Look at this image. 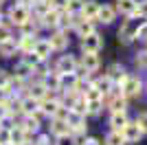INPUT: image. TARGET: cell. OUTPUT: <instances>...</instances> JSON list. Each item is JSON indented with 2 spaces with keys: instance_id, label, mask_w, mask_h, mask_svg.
<instances>
[{
  "instance_id": "1",
  "label": "cell",
  "mask_w": 147,
  "mask_h": 145,
  "mask_svg": "<svg viewBox=\"0 0 147 145\" xmlns=\"http://www.w3.org/2000/svg\"><path fill=\"white\" fill-rule=\"evenodd\" d=\"M119 88H121L123 97H125L127 101H129V99H138V97L143 95V79L138 77V75L127 72V75H125V79L119 84Z\"/></svg>"
},
{
  "instance_id": "2",
  "label": "cell",
  "mask_w": 147,
  "mask_h": 145,
  "mask_svg": "<svg viewBox=\"0 0 147 145\" xmlns=\"http://www.w3.org/2000/svg\"><path fill=\"white\" fill-rule=\"evenodd\" d=\"M103 106L110 110V112H123V110H127V99L123 97L121 88L114 86V88L103 97Z\"/></svg>"
},
{
  "instance_id": "3",
  "label": "cell",
  "mask_w": 147,
  "mask_h": 145,
  "mask_svg": "<svg viewBox=\"0 0 147 145\" xmlns=\"http://www.w3.org/2000/svg\"><path fill=\"white\" fill-rule=\"evenodd\" d=\"M138 22H141V20H136V18L123 20L121 29H119V33H117L119 44H123V46H129L132 42H136V29H138Z\"/></svg>"
},
{
  "instance_id": "4",
  "label": "cell",
  "mask_w": 147,
  "mask_h": 145,
  "mask_svg": "<svg viewBox=\"0 0 147 145\" xmlns=\"http://www.w3.org/2000/svg\"><path fill=\"white\" fill-rule=\"evenodd\" d=\"M101 68V57L99 53H81L79 60V68H77V75H94Z\"/></svg>"
},
{
  "instance_id": "5",
  "label": "cell",
  "mask_w": 147,
  "mask_h": 145,
  "mask_svg": "<svg viewBox=\"0 0 147 145\" xmlns=\"http://www.w3.org/2000/svg\"><path fill=\"white\" fill-rule=\"evenodd\" d=\"M7 20H9L11 26L20 29V26H24V24L31 20V9H26V7H22V5L16 2V5L9 9V13H7Z\"/></svg>"
},
{
  "instance_id": "6",
  "label": "cell",
  "mask_w": 147,
  "mask_h": 145,
  "mask_svg": "<svg viewBox=\"0 0 147 145\" xmlns=\"http://www.w3.org/2000/svg\"><path fill=\"white\" fill-rule=\"evenodd\" d=\"M46 40H49L51 48H53V53H64V51L68 48V44H70L68 33H66V31H59V29L51 31V35L46 37Z\"/></svg>"
},
{
  "instance_id": "7",
  "label": "cell",
  "mask_w": 147,
  "mask_h": 145,
  "mask_svg": "<svg viewBox=\"0 0 147 145\" xmlns=\"http://www.w3.org/2000/svg\"><path fill=\"white\" fill-rule=\"evenodd\" d=\"M103 35L99 33V31H94V33H90V35L81 37V53H99L101 48H103Z\"/></svg>"
},
{
  "instance_id": "8",
  "label": "cell",
  "mask_w": 147,
  "mask_h": 145,
  "mask_svg": "<svg viewBox=\"0 0 147 145\" xmlns=\"http://www.w3.org/2000/svg\"><path fill=\"white\" fill-rule=\"evenodd\" d=\"M77 68H79V60L68 53V55H61L59 60L55 62L53 70L55 72H77Z\"/></svg>"
},
{
  "instance_id": "9",
  "label": "cell",
  "mask_w": 147,
  "mask_h": 145,
  "mask_svg": "<svg viewBox=\"0 0 147 145\" xmlns=\"http://www.w3.org/2000/svg\"><path fill=\"white\" fill-rule=\"evenodd\" d=\"M121 134H123V139H125V145H136L143 139V130L136 125L134 121H129L127 125L121 130Z\"/></svg>"
},
{
  "instance_id": "10",
  "label": "cell",
  "mask_w": 147,
  "mask_h": 145,
  "mask_svg": "<svg viewBox=\"0 0 147 145\" xmlns=\"http://www.w3.org/2000/svg\"><path fill=\"white\" fill-rule=\"evenodd\" d=\"M40 119H42V117L37 115V112H35V115H24L22 121H20V127H22L29 136H31V134H37V132H40V125H42Z\"/></svg>"
},
{
  "instance_id": "11",
  "label": "cell",
  "mask_w": 147,
  "mask_h": 145,
  "mask_svg": "<svg viewBox=\"0 0 147 145\" xmlns=\"http://www.w3.org/2000/svg\"><path fill=\"white\" fill-rule=\"evenodd\" d=\"M129 121H132V119L127 117V110H123V112H110L108 125H110V130H114V132H121Z\"/></svg>"
},
{
  "instance_id": "12",
  "label": "cell",
  "mask_w": 147,
  "mask_h": 145,
  "mask_svg": "<svg viewBox=\"0 0 147 145\" xmlns=\"http://www.w3.org/2000/svg\"><path fill=\"white\" fill-rule=\"evenodd\" d=\"M73 31L77 33V37H86L90 35V33H94L97 31V22H92V20H86V18H77V22H75Z\"/></svg>"
},
{
  "instance_id": "13",
  "label": "cell",
  "mask_w": 147,
  "mask_h": 145,
  "mask_svg": "<svg viewBox=\"0 0 147 145\" xmlns=\"http://www.w3.org/2000/svg\"><path fill=\"white\" fill-rule=\"evenodd\" d=\"M77 84H79L77 72H59V92L77 90Z\"/></svg>"
},
{
  "instance_id": "14",
  "label": "cell",
  "mask_w": 147,
  "mask_h": 145,
  "mask_svg": "<svg viewBox=\"0 0 147 145\" xmlns=\"http://www.w3.org/2000/svg\"><path fill=\"white\" fill-rule=\"evenodd\" d=\"M103 75H108V77L112 79V84L114 86H119L125 79V75H127V70H125V66L123 64H119V62H114V64H110V66L105 68V72Z\"/></svg>"
},
{
  "instance_id": "15",
  "label": "cell",
  "mask_w": 147,
  "mask_h": 145,
  "mask_svg": "<svg viewBox=\"0 0 147 145\" xmlns=\"http://www.w3.org/2000/svg\"><path fill=\"white\" fill-rule=\"evenodd\" d=\"M37 37H40V35H18V37H13V40H16V44H18V53H20V55L31 53V51L35 48Z\"/></svg>"
},
{
  "instance_id": "16",
  "label": "cell",
  "mask_w": 147,
  "mask_h": 145,
  "mask_svg": "<svg viewBox=\"0 0 147 145\" xmlns=\"http://www.w3.org/2000/svg\"><path fill=\"white\" fill-rule=\"evenodd\" d=\"M136 2L138 0H117L114 9H117V13H121L125 18H136Z\"/></svg>"
},
{
  "instance_id": "17",
  "label": "cell",
  "mask_w": 147,
  "mask_h": 145,
  "mask_svg": "<svg viewBox=\"0 0 147 145\" xmlns=\"http://www.w3.org/2000/svg\"><path fill=\"white\" fill-rule=\"evenodd\" d=\"M117 9H114V5H101V9H99V16H97V22L101 24H112L114 20H117Z\"/></svg>"
},
{
  "instance_id": "18",
  "label": "cell",
  "mask_w": 147,
  "mask_h": 145,
  "mask_svg": "<svg viewBox=\"0 0 147 145\" xmlns=\"http://www.w3.org/2000/svg\"><path fill=\"white\" fill-rule=\"evenodd\" d=\"M11 75L16 79H22V81H29V79H33V68L26 64V62H16V66H13V70H11Z\"/></svg>"
},
{
  "instance_id": "19",
  "label": "cell",
  "mask_w": 147,
  "mask_h": 145,
  "mask_svg": "<svg viewBox=\"0 0 147 145\" xmlns=\"http://www.w3.org/2000/svg\"><path fill=\"white\" fill-rule=\"evenodd\" d=\"M33 53H35L37 57H40V60L49 62V60H51V55H53V48H51L49 40H46V37H37L35 48H33Z\"/></svg>"
},
{
  "instance_id": "20",
  "label": "cell",
  "mask_w": 147,
  "mask_h": 145,
  "mask_svg": "<svg viewBox=\"0 0 147 145\" xmlns=\"http://www.w3.org/2000/svg\"><path fill=\"white\" fill-rule=\"evenodd\" d=\"M49 134L55 139V136H61V134H70V127H68L66 119H51L49 125Z\"/></svg>"
},
{
  "instance_id": "21",
  "label": "cell",
  "mask_w": 147,
  "mask_h": 145,
  "mask_svg": "<svg viewBox=\"0 0 147 145\" xmlns=\"http://www.w3.org/2000/svg\"><path fill=\"white\" fill-rule=\"evenodd\" d=\"M99 9H101V5H99L97 0H86L84 2V9H81V18L86 20H92V22H97V16H99Z\"/></svg>"
},
{
  "instance_id": "22",
  "label": "cell",
  "mask_w": 147,
  "mask_h": 145,
  "mask_svg": "<svg viewBox=\"0 0 147 145\" xmlns=\"http://www.w3.org/2000/svg\"><path fill=\"white\" fill-rule=\"evenodd\" d=\"M40 24H42V29L55 31V29H57V24H59V11H53V9H49L44 16H40Z\"/></svg>"
},
{
  "instance_id": "23",
  "label": "cell",
  "mask_w": 147,
  "mask_h": 145,
  "mask_svg": "<svg viewBox=\"0 0 147 145\" xmlns=\"http://www.w3.org/2000/svg\"><path fill=\"white\" fill-rule=\"evenodd\" d=\"M92 86H94V88H97V90L101 92L103 97L108 95L112 88H114V84H112V79L108 77V75H99V77H92Z\"/></svg>"
},
{
  "instance_id": "24",
  "label": "cell",
  "mask_w": 147,
  "mask_h": 145,
  "mask_svg": "<svg viewBox=\"0 0 147 145\" xmlns=\"http://www.w3.org/2000/svg\"><path fill=\"white\" fill-rule=\"evenodd\" d=\"M26 90H29V97H31V99H35V101H42L44 97H46V92H49V90H46V86H44L40 79H35Z\"/></svg>"
},
{
  "instance_id": "25",
  "label": "cell",
  "mask_w": 147,
  "mask_h": 145,
  "mask_svg": "<svg viewBox=\"0 0 147 145\" xmlns=\"http://www.w3.org/2000/svg\"><path fill=\"white\" fill-rule=\"evenodd\" d=\"M40 81L46 86V90H55V92H59V72L49 70L42 79H40Z\"/></svg>"
},
{
  "instance_id": "26",
  "label": "cell",
  "mask_w": 147,
  "mask_h": 145,
  "mask_svg": "<svg viewBox=\"0 0 147 145\" xmlns=\"http://www.w3.org/2000/svg\"><path fill=\"white\" fill-rule=\"evenodd\" d=\"M37 108H40V101L31 99L29 95L22 97V103H20V112H22V117H24V115H35Z\"/></svg>"
},
{
  "instance_id": "27",
  "label": "cell",
  "mask_w": 147,
  "mask_h": 145,
  "mask_svg": "<svg viewBox=\"0 0 147 145\" xmlns=\"http://www.w3.org/2000/svg\"><path fill=\"white\" fill-rule=\"evenodd\" d=\"M9 139H11V145H18V143L29 141V134H26L20 125H13L11 130H9Z\"/></svg>"
},
{
  "instance_id": "28",
  "label": "cell",
  "mask_w": 147,
  "mask_h": 145,
  "mask_svg": "<svg viewBox=\"0 0 147 145\" xmlns=\"http://www.w3.org/2000/svg\"><path fill=\"white\" fill-rule=\"evenodd\" d=\"M0 55H2V57H16V55H18V44H16L13 37L0 44Z\"/></svg>"
},
{
  "instance_id": "29",
  "label": "cell",
  "mask_w": 147,
  "mask_h": 145,
  "mask_svg": "<svg viewBox=\"0 0 147 145\" xmlns=\"http://www.w3.org/2000/svg\"><path fill=\"white\" fill-rule=\"evenodd\" d=\"M68 108L73 110V112H79V115H86L88 117V108H86V99H84V97H75L73 101H70V106H68Z\"/></svg>"
},
{
  "instance_id": "30",
  "label": "cell",
  "mask_w": 147,
  "mask_h": 145,
  "mask_svg": "<svg viewBox=\"0 0 147 145\" xmlns=\"http://www.w3.org/2000/svg\"><path fill=\"white\" fill-rule=\"evenodd\" d=\"M103 145H125V139H123L121 132L110 130V132L105 134V139H103Z\"/></svg>"
},
{
  "instance_id": "31",
  "label": "cell",
  "mask_w": 147,
  "mask_h": 145,
  "mask_svg": "<svg viewBox=\"0 0 147 145\" xmlns=\"http://www.w3.org/2000/svg\"><path fill=\"white\" fill-rule=\"evenodd\" d=\"M13 37V26L9 22H0V44Z\"/></svg>"
},
{
  "instance_id": "32",
  "label": "cell",
  "mask_w": 147,
  "mask_h": 145,
  "mask_svg": "<svg viewBox=\"0 0 147 145\" xmlns=\"http://www.w3.org/2000/svg\"><path fill=\"white\" fill-rule=\"evenodd\" d=\"M84 2H86V0H68L66 11H68V13H73V16H79L81 9H84Z\"/></svg>"
},
{
  "instance_id": "33",
  "label": "cell",
  "mask_w": 147,
  "mask_h": 145,
  "mask_svg": "<svg viewBox=\"0 0 147 145\" xmlns=\"http://www.w3.org/2000/svg\"><path fill=\"white\" fill-rule=\"evenodd\" d=\"M134 64H136V68H141V70H147V48H143V51H138V53H136Z\"/></svg>"
},
{
  "instance_id": "34",
  "label": "cell",
  "mask_w": 147,
  "mask_h": 145,
  "mask_svg": "<svg viewBox=\"0 0 147 145\" xmlns=\"http://www.w3.org/2000/svg\"><path fill=\"white\" fill-rule=\"evenodd\" d=\"M53 145H77V139L73 134H61V136L53 139Z\"/></svg>"
},
{
  "instance_id": "35",
  "label": "cell",
  "mask_w": 147,
  "mask_h": 145,
  "mask_svg": "<svg viewBox=\"0 0 147 145\" xmlns=\"http://www.w3.org/2000/svg\"><path fill=\"white\" fill-rule=\"evenodd\" d=\"M136 42H147V20L138 22V29H136Z\"/></svg>"
},
{
  "instance_id": "36",
  "label": "cell",
  "mask_w": 147,
  "mask_h": 145,
  "mask_svg": "<svg viewBox=\"0 0 147 145\" xmlns=\"http://www.w3.org/2000/svg\"><path fill=\"white\" fill-rule=\"evenodd\" d=\"M134 123L143 130V134H147V110H145V112H138V115H136Z\"/></svg>"
},
{
  "instance_id": "37",
  "label": "cell",
  "mask_w": 147,
  "mask_h": 145,
  "mask_svg": "<svg viewBox=\"0 0 147 145\" xmlns=\"http://www.w3.org/2000/svg\"><path fill=\"white\" fill-rule=\"evenodd\" d=\"M136 18L147 20V0H138L136 2Z\"/></svg>"
},
{
  "instance_id": "38",
  "label": "cell",
  "mask_w": 147,
  "mask_h": 145,
  "mask_svg": "<svg viewBox=\"0 0 147 145\" xmlns=\"http://www.w3.org/2000/svg\"><path fill=\"white\" fill-rule=\"evenodd\" d=\"M22 62H26V64H29L31 68H35L37 64H40V62H44V60H40V57H37L35 53H33V51H31V53H26V55H22Z\"/></svg>"
},
{
  "instance_id": "39",
  "label": "cell",
  "mask_w": 147,
  "mask_h": 145,
  "mask_svg": "<svg viewBox=\"0 0 147 145\" xmlns=\"http://www.w3.org/2000/svg\"><path fill=\"white\" fill-rule=\"evenodd\" d=\"M46 2L53 11H66V5H68V0H46Z\"/></svg>"
},
{
  "instance_id": "40",
  "label": "cell",
  "mask_w": 147,
  "mask_h": 145,
  "mask_svg": "<svg viewBox=\"0 0 147 145\" xmlns=\"http://www.w3.org/2000/svg\"><path fill=\"white\" fill-rule=\"evenodd\" d=\"M9 84H11V72L0 70V88H2V90H7V88H9Z\"/></svg>"
},
{
  "instance_id": "41",
  "label": "cell",
  "mask_w": 147,
  "mask_h": 145,
  "mask_svg": "<svg viewBox=\"0 0 147 145\" xmlns=\"http://www.w3.org/2000/svg\"><path fill=\"white\" fill-rule=\"evenodd\" d=\"M35 145H53V136H51L49 132H46V134H40V136L35 139Z\"/></svg>"
},
{
  "instance_id": "42",
  "label": "cell",
  "mask_w": 147,
  "mask_h": 145,
  "mask_svg": "<svg viewBox=\"0 0 147 145\" xmlns=\"http://www.w3.org/2000/svg\"><path fill=\"white\" fill-rule=\"evenodd\" d=\"M79 145H101V141H99L97 136H84Z\"/></svg>"
},
{
  "instance_id": "43",
  "label": "cell",
  "mask_w": 147,
  "mask_h": 145,
  "mask_svg": "<svg viewBox=\"0 0 147 145\" xmlns=\"http://www.w3.org/2000/svg\"><path fill=\"white\" fill-rule=\"evenodd\" d=\"M37 0H18V5H22V7H26V9H31V7L35 5Z\"/></svg>"
},
{
  "instance_id": "44",
  "label": "cell",
  "mask_w": 147,
  "mask_h": 145,
  "mask_svg": "<svg viewBox=\"0 0 147 145\" xmlns=\"http://www.w3.org/2000/svg\"><path fill=\"white\" fill-rule=\"evenodd\" d=\"M7 90H2V88H0V106H5V101H7Z\"/></svg>"
},
{
  "instance_id": "45",
  "label": "cell",
  "mask_w": 147,
  "mask_h": 145,
  "mask_svg": "<svg viewBox=\"0 0 147 145\" xmlns=\"http://www.w3.org/2000/svg\"><path fill=\"white\" fill-rule=\"evenodd\" d=\"M18 145H35V141L31 143V141H24V143H18Z\"/></svg>"
},
{
  "instance_id": "46",
  "label": "cell",
  "mask_w": 147,
  "mask_h": 145,
  "mask_svg": "<svg viewBox=\"0 0 147 145\" xmlns=\"http://www.w3.org/2000/svg\"><path fill=\"white\" fill-rule=\"evenodd\" d=\"M143 90H147V81H143Z\"/></svg>"
},
{
  "instance_id": "47",
  "label": "cell",
  "mask_w": 147,
  "mask_h": 145,
  "mask_svg": "<svg viewBox=\"0 0 147 145\" xmlns=\"http://www.w3.org/2000/svg\"><path fill=\"white\" fill-rule=\"evenodd\" d=\"M0 22H2V11H0Z\"/></svg>"
},
{
  "instance_id": "48",
  "label": "cell",
  "mask_w": 147,
  "mask_h": 145,
  "mask_svg": "<svg viewBox=\"0 0 147 145\" xmlns=\"http://www.w3.org/2000/svg\"><path fill=\"white\" fill-rule=\"evenodd\" d=\"M0 5H2V0H0Z\"/></svg>"
},
{
  "instance_id": "49",
  "label": "cell",
  "mask_w": 147,
  "mask_h": 145,
  "mask_svg": "<svg viewBox=\"0 0 147 145\" xmlns=\"http://www.w3.org/2000/svg\"><path fill=\"white\" fill-rule=\"evenodd\" d=\"M145 44H147V42H145Z\"/></svg>"
}]
</instances>
